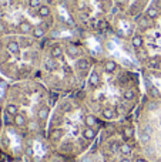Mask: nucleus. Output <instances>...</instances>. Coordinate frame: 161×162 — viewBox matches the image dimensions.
Listing matches in <instances>:
<instances>
[{"instance_id":"obj_1","label":"nucleus","mask_w":161,"mask_h":162,"mask_svg":"<svg viewBox=\"0 0 161 162\" xmlns=\"http://www.w3.org/2000/svg\"><path fill=\"white\" fill-rule=\"evenodd\" d=\"M135 21H137V26L141 29V30H147L150 27V19L145 16V14H140V16L135 17Z\"/></svg>"},{"instance_id":"obj_2","label":"nucleus","mask_w":161,"mask_h":162,"mask_svg":"<svg viewBox=\"0 0 161 162\" xmlns=\"http://www.w3.org/2000/svg\"><path fill=\"white\" fill-rule=\"evenodd\" d=\"M37 16L41 17V19H50L51 16V9L48 4H41L39 9H37Z\"/></svg>"},{"instance_id":"obj_3","label":"nucleus","mask_w":161,"mask_h":162,"mask_svg":"<svg viewBox=\"0 0 161 162\" xmlns=\"http://www.w3.org/2000/svg\"><path fill=\"white\" fill-rule=\"evenodd\" d=\"M145 16L148 17L150 20H154V19H157V17L160 16V10H158L154 4H150V6L145 9Z\"/></svg>"},{"instance_id":"obj_4","label":"nucleus","mask_w":161,"mask_h":162,"mask_svg":"<svg viewBox=\"0 0 161 162\" xmlns=\"http://www.w3.org/2000/svg\"><path fill=\"white\" fill-rule=\"evenodd\" d=\"M13 124L19 127V128H23V127H26L27 125V119H26V115L24 114H16L15 115V121H13Z\"/></svg>"},{"instance_id":"obj_5","label":"nucleus","mask_w":161,"mask_h":162,"mask_svg":"<svg viewBox=\"0 0 161 162\" xmlns=\"http://www.w3.org/2000/svg\"><path fill=\"white\" fill-rule=\"evenodd\" d=\"M63 53H64V50H63V47H61L60 44L53 46V47H51V51H50L53 60H56V58H61V57H63Z\"/></svg>"},{"instance_id":"obj_6","label":"nucleus","mask_w":161,"mask_h":162,"mask_svg":"<svg viewBox=\"0 0 161 162\" xmlns=\"http://www.w3.org/2000/svg\"><path fill=\"white\" fill-rule=\"evenodd\" d=\"M96 135H97V131L94 130V128L86 127V128L83 130V138L87 139V141H93V139L96 138Z\"/></svg>"},{"instance_id":"obj_7","label":"nucleus","mask_w":161,"mask_h":162,"mask_svg":"<svg viewBox=\"0 0 161 162\" xmlns=\"http://www.w3.org/2000/svg\"><path fill=\"white\" fill-rule=\"evenodd\" d=\"M66 53H67V56H68V57L76 58V57L79 56V47H77L76 44H67V47H66Z\"/></svg>"},{"instance_id":"obj_8","label":"nucleus","mask_w":161,"mask_h":162,"mask_svg":"<svg viewBox=\"0 0 161 162\" xmlns=\"http://www.w3.org/2000/svg\"><path fill=\"white\" fill-rule=\"evenodd\" d=\"M7 50L12 54H19V51H20V43H17L16 40H10L7 43Z\"/></svg>"},{"instance_id":"obj_9","label":"nucleus","mask_w":161,"mask_h":162,"mask_svg":"<svg viewBox=\"0 0 161 162\" xmlns=\"http://www.w3.org/2000/svg\"><path fill=\"white\" fill-rule=\"evenodd\" d=\"M19 30H20V33H23V34H27V33L33 32V27L29 21L23 20V21H20V24H19Z\"/></svg>"},{"instance_id":"obj_10","label":"nucleus","mask_w":161,"mask_h":162,"mask_svg":"<svg viewBox=\"0 0 161 162\" xmlns=\"http://www.w3.org/2000/svg\"><path fill=\"white\" fill-rule=\"evenodd\" d=\"M103 118H106V119H113L114 117H115V110H114L113 107H104L103 108Z\"/></svg>"},{"instance_id":"obj_11","label":"nucleus","mask_w":161,"mask_h":162,"mask_svg":"<svg viewBox=\"0 0 161 162\" xmlns=\"http://www.w3.org/2000/svg\"><path fill=\"white\" fill-rule=\"evenodd\" d=\"M143 43H144V40H143V37L141 36H138V34H135V36H133V38H131V46L134 47V49H141L143 47Z\"/></svg>"},{"instance_id":"obj_12","label":"nucleus","mask_w":161,"mask_h":162,"mask_svg":"<svg viewBox=\"0 0 161 162\" xmlns=\"http://www.w3.org/2000/svg\"><path fill=\"white\" fill-rule=\"evenodd\" d=\"M32 36L34 38H43L44 36H46V30H44V27H41V26H37V27H34L32 32Z\"/></svg>"},{"instance_id":"obj_13","label":"nucleus","mask_w":161,"mask_h":162,"mask_svg":"<svg viewBox=\"0 0 161 162\" xmlns=\"http://www.w3.org/2000/svg\"><path fill=\"white\" fill-rule=\"evenodd\" d=\"M84 124H86V127H90V128H94L97 125V119L94 115H91V114H88V115H86L84 117Z\"/></svg>"},{"instance_id":"obj_14","label":"nucleus","mask_w":161,"mask_h":162,"mask_svg":"<svg viewBox=\"0 0 161 162\" xmlns=\"http://www.w3.org/2000/svg\"><path fill=\"white\" fill-rule=\"evenodd\" d=\"M48 107H46V105H43V107H40L39 108V111H37V117H39V119L40 121H46L48 117Z\"/></svg>"},{"instance_id":"obj_15","label":"nucleus","mask_w":161,"mask_h":162,"mask_svg":"<svg viewBox=\"0 0 161 162\" xmlns=\"http://www.w3.org/2000/svg\"><path fill=\"white\" fill-rule=\"evenodd\" d=\"M160 61H161V58L158 56H153V57H150V58L147 60V65H148L150 68H157V67L160 65Z\"/></svg>"},{"instance_id":"obj_16","label":"nucleus","mask_w":161,"mask_h":162,"mask_svg":"<svg viewBox=\"0 0 161 162\" xmlns=\"http://www.w3.org/2000/svg\"><path fill=\"white\" fill-rule=\"evenodd\" d=\"M115 70H117V63H114V61H106V64H104V71L106 73H108V74H113L115 73Z\"/></svg>"},{"instance_id":"obj_17","label":"nucleus","mask_w":161,"mask_h":162,"mask_svg":"<svg viewBox=\"0 0 161 162\" xmlns=\"http://www.w3.org/2000/svg\"><path fill=\"white\" fill-rule=\"evenodd\" d=\"M118 151H120V154H123L124 157H129L130 154H131V146H130L127 142H123V144H120Z\"/></svg>"},{"instance_id":"obj_18","label":"nucleus","mask_w":161,"mask_h":162,"mask_svg":"<svg viewBox=\"0 0 161 162\" xmlns=\"http://www.w3.org/2000/svg\"><path fill=\"white\" fill-rule=\"evenodd\" d=\"M77 68H79V70H83V71H88V68H90V63H88V60H86V58H80V60L77 61Z\"/></svg>"},{"instance_id":"obj_19","label":"nucleus","mask_w":161,"mask_h":162,"mask_svg":"<svg viewBox=\"0 0 161 162\" xmlns=\"http://www.w3.org/2000/svg\"><path fill=\"white\" fill-rule=\"evenodd\" d=\"M98 82H100V77H98V74H97L96 71H93L91 76H90V78H88V84H90V87H97Z\"/></svg>"},{"instance_id":"obj_20","label":"nucleus","mask_w":161,"mask_h":162,"mask_svg":"<svg viewBox=\"0 0 161 162\" xmlns=\"http://www.w3.org/2000/svg\"><path fill=\"white\" fill-rule=\"evenodd\" d=\"M123 135H124V139H126V142L133 138V135H134V130L131 128V127H124V130H123Z\"/></svg>"},{"instance_id":"obj_21","label":"nucleus","mask_w":161,"mask_h":162,"mask_svg":"<svg viewBox=\"0 0 161 162\" xmlns=\"http://www.w3.org/2000/svg\"><path fill=\"white\" fill-rule=\"evenodd\" d=\"M6 113L15 117L16 114H19V107H17L16 104H9V105L6 107Z\"/></svg>"},{"instance_id":"obj_22","label":"nucleus","mask_w":161,"mask_h":162,"mask_svg":"<svg viewBox=\"0 0 161 162\" xmlns=\"http://www.w3.org/2000/svg\"><path fill=\"white\" fill-rule=\"evenodd\" d=\"M1 121H3V124H6V125H12L13 121H15V117L4 111V114H3V119H1Z\"/></svg>"},{"instance_id":"obj_23","label":"nucleus","mask_w":161,"mask_h":162,"mask_svg":"<svg viewBox=\"0 0 161 162\" xmlns=\"http://www.w3.org/2000/svg\"><path fill=\"white\" fill-rule=\"evenodd\" d=\"M134 97H135V94H134L133 90H126V91L123 93V98H124L126 101H131V100H134Z\"/></svg>"},{"instance_id":"obj_24","label":"nucleus","mask_w":161,"mask_h":162,"mask_svg":"<svg viewBox=\"0 0 161 162\" xmlns=\"http://www.w3.org/2000/svg\"><path fill=\"white\" fill-rule=\"evenodd\" d=\"M107 26H108V24H107V20L100 19V20H98V24H97V29H98V30H101V32H104V30L107 29Z\"/></svg>"},{"instance_id":"obj_25","label":"nucleus","mask_w":161,"mask_h":162,"mask_svg":"<svg viewBox=\"0 0 161 162\" xmlns=\"http://www.w3.org/2000/svg\"><path fill=\"white\" fill-rule=\"evenodd\" d=\"M148 93H150V95H151V97H154V98L160 97V93L157 91V88H155V87H153V88H150V90H148Z\"/></svg>"},{"instance_id":"obj_26","label":"nucleus","mask_w":161,"mask_h":162,"mask_svg":"<svg viewBox=\"0 0 161 162\" xmlns=\"http://www.w3.org/2000/svg\"><path fill=\"white\" fill-rule=\"evenodd\" d=\"M115 113H118V114H126V110H124V107H123V105H118V107L115 108Z\"/></svg>"},{"instance_id":"obj_27","label":"nucleus","mask_w":161,"mask_h":162,"mask_svg":"<svg viewBox=\"0 0 161 162\" xmlns=\"http://www.w3.org/2000/svg\"><path fill=\"white\" fill-rule=\"evenodd\" d=\"M46 67H47L48 70H53V68L56 67V64H54V61H47V63H46Z\"/></svg>"},{"instance_id":"obj_28","label":"nucleus","mask_w":161,"mask_h":162,"mask_svg":"<svg viewBox=\"0 0 161 162\" xmlns=\"http://www.w3.org/2000/svg\"><path fill=\"white\" fill-rule=\"evenodd\" d=\"M26 154H27L29 157H33V154H34V152H33V148H32V146H27V148H26Z\"/></svg>"},{"instance_id":"obj_29","label":"nucleus","mask_w":161,"mask_h":162,"mask_svg":"<svg viewBox=\"0 0 161 162\" xmlns=\"http://www.w3.org/2000/svg\"><path fill=\"white\" fill-rule=\"evenodd\" d=\"M60 135H61V131H56V132H53V138H54V139H56V138L59 139Z\"/></svg>"},{"instance_id":"obj_30","label":"nucleus","mask_w":161,"mask_h":162,"mask_svg":"<svg viewBox=\"0 0 161 162\" xmlns=\"http://www.w3.org/2000/svg\"><path fill=\"white\" fill-rule=\"evenodd\" d=\"M0 32H6V27H4L3 23H0Z\"/></svg>"},{"instance_id":"obj_31","label":"nucleus","mask_w":161,"mask_h":162,"mask_svg":"<svg viewBox=\"0 0 161 162\" xmlns=\"http://www.w3.org/2000/svg\"><path fill=\"white\" fill-rule=\"evenodd\" d=\"M134 162H147V161H145L144 158H137V159H135Z\"/></svg>"},{"instance_id":"obj_32","label":"nucleus","mask_w":161,"mask_h":162,"mask_svg":"<svg viewBox=\"0 0 161 162\" xmlns=\"http://www.w3.org/2000/svg\"><path fill=\"white\" fill-rule=\"evenodd\" d=\"M120 162H133V161H131L130 158H123V159H121Z\"/></svg>"},{"instance_id":"obj_33","label":"nucleus","mask_w":161,"mask_h":162,"mask_svg":"<svg viewBox=\"0 0 161 162\" xmlns=\"http://www.w3.org/2000/svg\"><path fill=\"white\" fill-rule=\"evenodd\" d=\"M1 125H3V121H1V119H0V128H1Z\"/></svg>"}]
</instances>
